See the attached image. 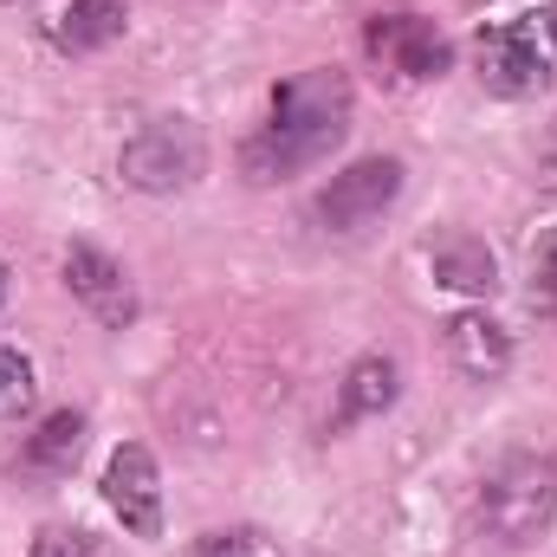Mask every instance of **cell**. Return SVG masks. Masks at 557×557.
Segmentation results:
<instances>
[{
	"label": "cell",
	"mask_w": 557,
	"mask_h": 557,
	"mask_svg": "<svg viewBox=\"0 0 557 557\" xmlns=\"http://www.w3.org/2000/svg\"><path fill=\"white\" fill-rule=\"evenodd\" d=\"M344 137H350V78L337 65H311L273 91V111L247 137L240 169L247 182H285V175L318 169Z\"/></svg>",
	"instance_id": "cell-1"
},
{
	"label": "cell",
	"mask_w": 557,
	"mask_h": 557,
	"mask_svg": "<svg viewBox=\"0 0 557 557\" xmlns=\"http://www.w3.org/2000/svg\"><path fill=\"white\" fill-rule=\"evenodd\" d=\"M473 72L493 98H539L557 85V7L512 13L499 26H480Z\"/></svg>",
	"instance_id": "cell-2"
},
{
	"label": "cell",
	"mask_w": 557,
	"mask_h": 557,
	"mask_svg": "<svg viewBox=\"0 0 557 557\" xmlns=\"http://www.w3.org/2000/svg\"><path fill=\"white\" fill-rule=\"evenodd\" d=\"M557 519V460L552 454H506L480 480V532L493 545H532Z\"/></svg>",
	"instance_id": "cell-3"
},
{
	"label": "cell",
	"mask_w": 557,
	"mask_h": 557,
	"mask_svg": "<svg viewBox=\"0 0 557 557\" xmlns=\"http://www.w3.org/2000/svg\"><path fill=\"white\" fill-rule=\"evenodd\" d=\"M117 175L137 195H182L208 175V137L188 117H149L137 137L117 149Z\"/></svg>",
	"instance_id": "cell-4"
},
{
	"label": "cell",
	"mask_w": 557,
	"mask_h": 557,
	"mask_svg": "<svg viewBox=\"0 0 557 557\" xmlns=\"http://www.w3.org/2000/svg\"><path fill=\"white\" fill-rule=\"evenodd\" d=\"M403 175H409V169H403L396 156H363V162H350L344 175H331V182L318 188L311 221H318L324 234H363V227H376V221L396 208Z\"/></svg>",
	"instance_id": "cell-5"
},
{
	"label": "cell",
	"mask_w": 557,
	"mask_h": 557,
	"mask_svg": "<svg viewBox=\"0 0 557 557\" xmlns=\"http://www.w3.org/2000/svg\"><path fill=\"white\" fill-rule=\"evenodd\" d=\"M363 46H370V59H376L389 78H403V85H428V78H441V72L454 65V46H447L441 26L421 20V13H376V20L363 26Z\"/></svg>",
	"instance_id": "cell-6"
},
{
	"label": "cell",
	"mask_w": 557,
	"mask_h": 557,
	"mask_svg": "<svg viewBox=\"0 0 557 557\" xmlns=\"http://www.w3.org/2000/svg\"><path fill=\"white\" fill-rule=\"evenodd\" d=\"M104 506L124 519L131 539H162V473L143 441H124L104 467Z\"/></svg>",
	"instance_id": "cell-7"
},
{
	"label": "cell",
	"mask_w": 557,
	"mask_h": 557,
	"mask_svg": "<svg viewBox=\"0 0 557 557\" xmlns=\"http://www.w3.org/2000/svg\"><path fill=\"white\" fill-rule=\"evenodd\" d=\"M65 285H72V298H78L104 331H124V324L137 318V285H131V273H124L104 247H91V240H72V247H65Z\"/></svg>",
	"instance_id": "cell-8"
},
{
	"label": "cell",
	"mask_w": 557,
	"mask_h": 557,
	"mask_svg": "<svg viewBox=\"0 0 557 557\" xmlns=\"http://www.w3.org/2000/svg\"><path fill=\"white\" fill-rule=\"evenodd\" d=\"M447 363L467 383H499L512 370V337L486 318V311H454L447 318Z\"/></svg>",
	"instance_id": "cell-9"
},
{
	"label": "cell",
	"mask_w": 557,
	"mask_h": 557,
	"mask_svg": "<svg viewBox=\"0 0 557 557\" xmlns=\"http://www.w3.org/2000/svg\"><path fill=\"white\" fill-rule=\"evenodd\" d=\"M428 267L441 285H454V292H473V298H493V285H499V260H493V247L480 240V234H434L428 240Z\"/></svg>",
	"instance_id": "cell-10"
},
{
	"label": "cell",
	"mask_w": 557,
	"mask_h": 557,
	"mask_svg": "<svg viewBox=\"0 0 557 557\" xmlns=\"http://www.w3.org/2000/svg\"><path fill=\"white\" fill-rule=\"evenodd\" d=\"M131 26V0H72L52 20V46L59 52H104L111 39H124Z\"/></svg>",
	"instance_id": "cell-11"
},
{
	"label": "cell",
	"mask_w": 557,
	"mask_h": 557,
	"mask_svg": "<svg viewBox=\"0 0 557 557\" xmlns=\"http://www.w3.org/2000/svg\"><path fill=\"white\" fill-rule=\"evenodd\" d=\"M78 454H85V416H78V409H59V416L39 421V434L26 441L20 473H33V480H65V473L78 467Z\"/></svg>",
	"instance_id": "cell-12"
},
{
	"label": "cell",
	"mask_w": 557,
	"mask_h": 557,
	"mask_svg": "<svg viewBox=\"0 0 557 557\" xmlns=\"http://www.w3.org/2000/svg\"><path fill=\"white\" fill-rule=\"evenodd\" d=\"M396 389H403V376H396L389 357H357V363L344 370V389H337V428L383 416V409L396 403Z\"/></svg>",
	"instance_id": "cell-13"
},
{
	"label": "cell",
	"mask_w": 557,
	"mask_h": 557,
	"mask_svg": "<svg viewBox=\"0 0 557 557\" xmlns=\"http://www.w3.org/2000/svg\"><path fill=\"white\" fill-rule=\"evenodd\" d=\"M525 305L557 324V227H545V234L532 240V260H525Z\"/></svg>",
	"instance_id": "cell-14"
},
{
	"label": "cell",
	"mask_w": 557,
	"mask_h": 557,
	"mask_svg": "<svg viewBox=\"0 0 557 557\" xmlns=\"http://www.w3.org/2000/svg\"><path fill=\"white\" fill-rule=\"evenodd\" d=\"M33 396H39L33 363H26L13 344H0V421H20L26 409H33Z\"/></svg>",
	"instance_id": "cell-15"
},
{
	"label": "cell",
	"mask_w": 557,
	"mask_h": 557,
	"mask_svg": "<svg viewBox=\"0 0 557 557\" xmlns=\"http://www.w3.org/2000/svg\"><path fill=\"white\" fill-rule=\"evenodd\" d=\"M195 557H278V545L253 525H227V532H208L195 545Z\"/></svg>",
	"instance_id": "cell-16"
},
{
	"label": "cell",
	"mask_w": 557,
	"mask_h": 557,
	"mask_svg": "<svg viewBox=\"0 0 557 557\" xmlns=\"http://www.w3.org/2000/svg\"><path fill=\"white\" fill-rule=\"evenodd\" d=\"M33 557H104V545L91 532H78V525H46L33 539Z\"/></svg>",
	"instance_id": "cell-17"
},
{
	"label": "cell",
	"mask_w": 557,
	"mask_h": 557,
	"mask_svg": "<svg viewBox=\"0 0 557 557\" xmlns=\"http://www.w3.org/2000/svg\"><path fill=\"white\" fill-rule=\"evenodd\" d=\"M539 169H545V182L557 188V124H552V137L539 143Z\"/></svg>",
	"instance_id": "cell-18"
},
{
	"label": "cell",
	"mask_w": 557,
	"mask_h": 557,
	"mask_svg": "<svg viewBox=\"0 0 557 557\" xmlns=\"http://www.w3.org/2000/svg\"><path fill=\"white\" fill-rule=\"evenodd\" d=\"M0 298H7V267H0Z\"/></svg>",
	"instance_id": "cell-19"
}]
</instances>
